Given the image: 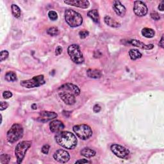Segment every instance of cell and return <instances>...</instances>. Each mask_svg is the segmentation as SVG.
Segmentation results:
<instances>
[{
    "mask_svg": "<svg viewBox=\"0 0 164 164\" xmlns=\"http://www.w3.org/2000/svg\"><path fill=\"white\" fill-rule=\"evenodd\" d=\"M58 144L67 149H73L78 144L76 136L69 132H60L54 136Z\"/></svg>",
    "mask_w": 164,
    "mask_h": 164,
    "instance_id": "obj_1",
    "label": "cell"
},
{
    "mask_svg": "<svg viewBox=\"0 0 164 164\" xmlns=\"http://www.w3.org/2000/svg\"><path fill=\"white\" fill-rule=\"evenodd\" d=\"M66 23L71 27H78L83 23V17L80 13L72 9H67L65 12Z\"/></svg>",
    "mask_w": 164,
    "mask_h": 164,
    "instance_id": "obj_2",
    "label": "cell"
},
{
    "mask_svg": "<svg viewBox=\"0 0 164 164\" xmlns=\"http://www.w3.org/2000/svg\"><path fill=\"white\" fill-rule=\"evenodd\" d=\"M23 128L21 125L19 124L13 125L6 135L8 141L10 143L17 142L23 137Z\"/></svg>",
    "mask_w": 164,
    "mask_h": 164,
    "instance_id": "obj_3",
    "label": "cell"
},
{
    "mask_svg": "<svg viewBox=\"0 0 164 164\" xmlns=\"http://www.w3.org/2000/svg\"><path fill=\"white\" fill-rule=\"evenodd\" d=\"M67 53L73 62L76 64H81L84 62V57L80 47L77 44H72L68 47Z\"/></svg>",
    "mask_w": 164,
    "mask_h": 164,
    "instance_id": "obj_4",
    "label": "cell"
},
{
    "mask_svg": "<svg viewBox=\"0 0 164 164\" xmlns=\"http://www.w3.org/2000/svg\"><path fill=\"white\" fill-rule=\"evenodd\" d=\"M32 142L31 141L24 140L19 142L15 149V155L17 158V163H22L26 151L31 147Z\"/></svg>",
    "mask_w": 164,
    "mask_h": 164,
    "instance_id": "obj_5",
    "label": "cell"
},
{
    "mask_svg": "<svg viewBox=\"0 0 164 164\" xmlns=\"http://www.w3.org/2000/svg\"><path fill=\"white\" fill-rule=\"evenodd\" d=\"M73 131L77 136L81 140H87L92 135V130L89 126L82 124L73 127Z\"/></svg>",
    "mask_w": 164,
    "mask_h": 164,
    "instance_id": "obj_6",
    "label": "cell"
},
{
    "mask_svg": "<svg viewBox=\"0 0 164 164\" xmlns=\"http://www.w3.org/2000/svg\"><path fill=\"white\" fill-rule=\"evenodd\" d=\"M45 83L46 81L43 75H39V76H34L32 79L21 81L20 85L28 88H32L40 87L45 84Z\"/></svg>",
    "mask_w": 164,
    "mask_h": 164,
    "instance_id": "obj_7",
    "label": "cell"
},
{
    "mask_svg": "<svg viewBox=\"0 0 164 164\" xmlns=\"http://www.w3.org/2000/svg\"><path fill=\"white\" fill-rule=\"evenodd\" d=\"M110 149L115 156L121 158H126L129 154L128 149L119 144H116L111 146Z\"/></svg>",
    "mask_w": 164,
    "mask_h": 164,
    "instance_id": "obj_8",
    "label": "cell"
},
{
    "mask_svg": "<svg viewBox=\"0 0 164 164\" xmlns=\"http://www.w3.org/2000/svg\"><path fill=\"white\" fill-rule=\"evenodd\" d=\"M133 12L137 16L142 17L147 14L148 9L145 3L141 1H135L134 2Z\"/></svg>",
    "mask_w": 164,
    "mask_h": 164,
    "instance_id": "obj_9",
    "label": "cell"
},
{
    "mask_svg": "<svg viewBox=\"0 0 164 164\" xmlns=\"http://www.w3.org/2000/svg\"><path fill=\"white\" fill-rule=\"evenodd\" d=\"M53 158L60 163H65L70 160V155L65 150L58 149L54 153Z\"/></svg>",
    "mask_w": 164,
    "mask_h": 164,
    "instance_id": "obj_10",
    "label": "cell"
},
{
    "mask_svg": "<svg viewBox=\"0 0 164 164\" xmlns=\"http://www.w3.org/2000/svg\"><path fill=\"white\" fill-rule=\"evenodd\" d=\"M59 97L66 105H72L76 102V96L69 92L61 91L59 92Z\"/></svg>",
    "mask_w": 164,
    "mask_h": 164,
    "instance_id": "obj_11",
    "label": "cell"
},
{
    "mask_svg": "<svg viewBox=\"0 0 164 164\" xmlns=\"http://www.w3.org/2000/svg\"><path fill=\"white\" fill-rule=\"evenodd\" d=\"M59 91H64L69 92L70 93H72L74 94L75 96H78L80 94V90L76 85H75L72 84H64L63 85L60 86L58 88Z\"/></svg>",
    "mask_w": 164,
    "mask_h": 164,
    "instance_id": "obj_12",
    "label": "cell"
},
{
    "mask_svg": "<svg viewBox=\"0 0 164 164\" xmlns=\"http://www.w3.org/2000/svg\"><path fill=\"white\" fill-rule=\"evenodd\" d=\"M57 114L53 112L48 111H43L39 114V117L37 119V121L41 122H46L49 121H51L54 118L57 117Z\"/></svg>",
    "mask_w": 164,
    "mask_h": 164,
    "instance_id": "obj_13",
    "label": "cell"
},
{
    "mask_svg": "<svg viewBox=\"0 0 164 164\" xmlns=\"http://www.w3.org/2000/svg\"><path fill=\"white\" fill-rule=\"evenodd\" d=\"M64 3L81 9H87L90 5L89 2L87 0H69V1H65Z\"/></svg>",
    "mask_w": 164,
    "mask_h": 164,
    "instance_id": "obj_14",
    "label": "cell"
},
{
    "mask_svg": "<svg viewBox=\"0 0 164 164\" xmlns=\"http://www.w3.org/2000/svg\"><path fill=\"white\" fill-rule=\"evenodd\" d=\"M50 128L51 132L57 133L64 129V125L62 122L59 120H54L50 122Z\"/></svg>",
    "mask_w": 164,
    "mask_h": 164,
    "instance_id": "obj_15",
    "label": "cell"
},
{
    "mask_svg": "<svg viewBox=\"0 0 164 164\" xmlns=\"http://www.w3.org/2000/svg\"><path fill=\"white\" fill-rule=\"evenodd\" d=\"M113 9L115 12L120 17L125 16L126 9L125 6L123 5L119 1H115L113 4Z\"/></svg>",
    "mask_w": 164,
    "mask_h": 164,
    "instance_id": "obj_16",
    "label": "cell"
},
{
    "mask_svg": "<svg viewBox=\"0 0 164 164\" xmlns=\"http://www.w3.org/2000/svg\"><path fill=\"white\" fill-rule=\"evenodd\" d=\"M129 43L134 46L139 47V48L147 50H152L154 47V45L152 44L146 45L145 44H144L143 43H142L141 41L138 40H135V39H133V40H132L129 41Z\"/></svg>",
    "mask_w": 164,
    "mask_h": 164,
    "instance_id": "obj_17",
    "label": "cell"
},
{
    "mask_svg": "<svg viewBox=\"0 0 164 164\" xmlns=\"http://www.w3.org/2000/svg\"><path fill=\"white\" fill-rule=\"evenodd\" d=\"M87 76L91 78H94V79H98V78H100L102 76L101 72L98 69H88L87 71Z\"/></svg>",
    "mask_w": 164,
    "mask_h": 164,
    "instance_id": "obj_18",
    "label": "cell"
},
{
    "mask_svg": "<svg viewBox=\"0 0 164 164\" xmlns=\"http://www.w3.org/2000/svg\"><path fill=\"white\" fill-rule=\"evenodd\" d=\"M104 21L108 26L112 27V28H117V27L120 26V24L116 21L115 20L110 17V16H106L104 18Z\"/></svg>",
    "mask_w": 164,
    "mask_h": 164,
    "instance_id": "obj_19",
    "label": "cell"
},
{
    "mask_svg": "<svg viewBox=\"0 0 164 164\" xmlns=\"http://www.w3.org/2000/svg\"><path fill=\"white\" fill-rule=\"evenodd\" d=\"M87 16L89 17L95 23H98L99 21V12L97 10H91L87 12Z\"/></svg>",
    "mask_w": 164,
    "mask_h": 164,
    "instance_id": "obj_20",
    "label": "cell"
},
{
    "mask_svg": "<svg viewBox=\"0 0 164 164\" xmlns=\"http://www.w3.org/2000/svg\"><path fill=\"white\" fill-rule=\"evenodd\" d=\"M80 153L82 156L87 157V158H91V157L94 156L95 155V151H94L93 149L88 147L82 149Z\"/></svg>",
    "mask_w": 164,
    "mask_h": 164,
    "instance_id": "obj_21",
    "label": "cell"
},
{
    "mask_svg": "<svg viewBox=\"0 0 164 164\" xmlns=\"http://www.w3.org/2000/svg\"><path fill=\"white\" fill-rule=\"evenodd\" d=\"M129 55L132 60H136L140 58L142 56V54L138 50L132 49L129 51Z\"/></svg>",
    "mask_w": 164,
    "mask_h": 164,
    "instance_id": "obj_22",
    "label": "cell"
},
{
    "mask_svg": "<svg viewBox=\"0 0 164 164\" xmlns=\"http://www.w3.org/2000/svg\"><path fill=\"white\" fill-rule=\"evenodd\" d=\"M142 34L146 38H153L155 35V32L151 28H145L142 30Z\"/></svg>",
    "mask_w": 164,
    "mask_h": 164,
    "instance_id": "obj_23",
    "label": "cell"
},
{
    "mask_svg": "<svg viewBox=\"0 0 164 164\" xmlns=\"http://www.w3.org/2000/svg\"><path fill=\"white\" fill-rule=\"evenodd\" d=\"M11 9H12V13L13 16L16 18L20 17V14H21V11H20V9L19 6L17 5L13 4L12 5Z\"/></svg>",
    "mask_w": 164,
    "mask_h": 164,
    "instance_id": "obj_24",
    "label": "cell"
},
{
    "mask_svg": "<svg viewBox=\"0 0 164 164\" xmlns=\"http://www.w3.org/2000/svg\"><path fill=\"white\" fill-rule=\"evenodd\" d=\"M5 80L8 81H15L17 80V75L14 72H7L5 74Z\"/></svg>",
    "mask_w": 164,
    "mask_h": 164,
    "instance_id": "obj_25",
    "label": "cell"
},
{
    "mask_svg": "<svg viewBox=\"0 0 164 164\" xmlns=\"http://www.w3.org/2000/svg\"><path fill=\"white\" fill-rule=\"evenodd\" d=\"M47 33L51 36H57L59 34L60 31L57 27H51V28H50L47 30Z\"/></svg>",
    "mask_w": 164,
    "mask_h": 164,
    "instance_id": "obj_26",
    "label": "cell"
},
{
    "mask_svg": "<svg viewBox=\"0 0 164 164\" xmlns=\"http://www.w3.org/2000/svg\"><path fill=\"white\" fill-rule=\"evenodd\" d=\"M10 160V156L9 155L3 154L0 156V161L2 163H8Z\"/></svg>",
    "mask_w": 164,
    "mask_h": 164,
    "instance_id": "obj_27",
    "label": "cell"
},
{
    "mask_svg": "<svg viewBox=\"0 0 164 164\" xmlns=\"http://www.w3.org/2000/svg\"><path fill=\"white\" fill-rule=\"evenodd\" d=\"M48 17L52 20H55L58 19V14L56 12L51 10L48 12Z\"/></svg>",
    "mask_w": 164,
    "mask_h": 164,
    "instance_id": "obj_28",
    "label": "cell"
},
{
    "mask_svg": "<svg viewBox=\"0 0 164 164\" xmlns=\"http://www.w3.org/2000/svg\"><path fill=\"white\" fill-rule=\"evenodd\" d=\"M9 52L6 50H4L1 51V56H0V61L3 62V60H5L9 57Z\"/></svg>",
    "mask_w": 164,
    "mask_h": 164,
    "instance_id": "obj_29",
    "label": "cell"
},
{
    "mask_svg": "<svg viewBox=\"0 0 164 164\" xmlns=\"http://www.w3.org/2000/svg\"><path fill=\"white\" fill-rule=\"evenodd\" d=\"M89 33L87 30H81L79 32V36L81 39H85L88 35Z\"/></svg>",
    "mask_w": 164,
    "mask_h": 164,
    "instance_id": "obj_30",
    "label": "cell"
},
{
    "mask_svg": "<svg viewBox=\"0 0 164 164\" xmlns=\"http://www.w3.org/2000/svg\"><path fill=\"white\" fill-rule=\"evenodd\" d=\"M50 149V146L48 144H45L43 146V147H42V152L43 153L45 154V155H47L49 153Z\"/></svg>",
    "mask_w": 164,
    "mask_h": 164,
    "instance_id": "obj_31",
    "label": "cell"
},
{
    "mask_svg": "<svg viewBox=\"0 0 164 164\" xmlns=\"http://www.w3.org/2000/svg\"><path fill=\"white\" fill-rule=\"evenodd\" d=\"M151 17L153 19H154L155 20H158L160 19L159 14L156 12H153L151 13Z\"/></svg>",
    "mask_w": 164,
    "mask_h": 164,
    "instance_id": "obj_32",
    "label": "cell"
},
{
    "mask_svg": "<svg viewBox=\"0 0 164 164\" xmlns=\"http://www.w3.org/2000/svg\"><path fill=\"white\" fill-rule=\"evenodd\" d=\"M3 97L5 99H9L12 97V93L10 91H5L3 93Z\"/></svg>",
    "mask_w": 164,
    "mask_h": 164,
    "instance_id": "obj_33",
    "label": "cell"
},
{
    "mask_svg": "<svg viewBox=\"0 0 164 164\" xmlns=\"http://www.w3.org/2000/svg\"><path fill=\"white\" fill-rule=\"evenodd\" d=\"M9 106V103L6 102H4V101H2L1 102V108H0V110L1 111H3L5 109H6Z\"/></svg>",
    "mask_w": 164,
    "mask_h": 164,
    "instance_id": "obj_34",
    "label": "cell"
},
{
    "mask_svg": "<svg viewBox=\"0 0 164 164\" xmlns=\"http://www.w3.org/2000/svg\"><path fill=\"white\" fill-rule=\"evenodd\" d=\"M101 106H100L99 105L96 104V105H95L94 106L93 110H94V112L95 113H98V112H99L101 111Z\"/></svg>",
    "mask_w": 164,
    "mask_h": 164,
    "instance_id": "obj_35",
    "label": "cell"
},
{
    "mask_svg": "<svg viewBox=\"0 0 164 164\" xmlns=\"http://www.w3.org/2000/svg\"><path fill=\"white\" fill-rule=\"evenodd\" d=\"M91 163V162L86 159H81V160H77L76 162H75V163Z\"/></svg>",
    "mask_w": 164,
    "mask_h": 164,
    "instance_id": "obj_36",
    "label": "cell"
},
{
    "mask_svg": "<svg viewBox=\"0 0 164 164\" xmlns=\"http://www.w3.org/2000/svg\"><path fill=\"white\" fill-rule=\"evenodd\" d=\"M62 47L60 46H57V47L56 48V50H55L56 55H60V54L62 53Z\"/></svg>",
    "mask_w": 164,
    "mask_h": 164,
    "instance_id": "obj_37",
    "label": "cell"
},
{
    "mask_svg": "<svg viewBox=\"0 0 164 164\" xmlns=\"http://www.w3.org/2000/svg\"><path fill=\"white\" fill-rule=\"evenodd\" d=\"M163 5H164V3H163V1H162V2L160 3V5H159V6H158V9H159V10H160V11H162V12L163 11Z\"/></svg>",
    "mask_w": 164,
    "mask_h": 164,
    "instance_id": "obj_38",
    "label": "cell"
},
{
    "mask_svg": "<svg viewBox=\"0 0 164 164\" xmlns=\"http://www.w3.org/2000/svg\"><path fill=\"white\" fill-rule=\"evenodd\" d=\"M159 46H160L162 48H163V35H162V38H161V40L159 42V44H158Z\"/></svg>",
    "mask_w": 164,
    "mask_h": 164,
    "instance_id": "obj_39",
    "label": "cell"
},
{
    "mask_svg": "<svg viewBox=\"0 0 164 164\" xmlns=\"http://www.w3.org/2000/svg\"><path fill=\"white\" fill-rule=\"evenodd\" d=\"M32 108L33 109V110H35V109H37V105H36V104H33L32 105Z\"/></svg>",
    "mask_w": 164,
    "mask_h": 164,
    "instance_id": "obj_40",
    "label": "cell"
}]
</instances>
